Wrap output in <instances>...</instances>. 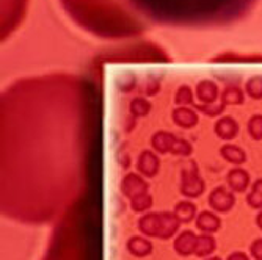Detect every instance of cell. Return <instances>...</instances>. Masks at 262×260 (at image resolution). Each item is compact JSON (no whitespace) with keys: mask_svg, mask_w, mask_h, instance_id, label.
Segmentation results:
<instances>
[{"mask_svg":"<svg viewBox=\"0 0 262 260\" xmlns=\"http://www.w3.org/2000/svg\"><path fill=\"white\" fill-rule=\"evenodd\" d=\"M210 204L213 205V208L226 211V210H229L232 207L234 198L229 193H226L225 190H215V192H213V195L210 196Z\"/></svg>","mask_w":262,"mask_h":260,"instance_id":"1","label":"cell"},{"mask_svg":"<svg viewBox=\"0 0 262 260\" xmlns=\"http://www.w3.org/2000/svg\"><path fill=\"white\" fill-rule=\"evenodd\" d=\"M196 242H198V239L195 237L192 232H185V233H182L181 237L178 239L176 249H178V252L187 255V254H190L192 251L196 249Z\"/></svg>","mask_w":262,"mask_h":260,"instance_id":"2","label":"cell"},{"mask_svg":"<svg viewBox=\"0 0 262 260\" xmlns=\"http://www.w3.org/2000/svg\"><path fill=\"white\" fill-rule=\"evenodd\" d=\"M178 229V220L171 215H162L160 217V227H159V235L162 239L170 237V235L174 233V230Z\"/></svg>","mask_w":262,"mask_h":260,"instance_id":"3","label":"cell"},{"mask_svg":"<svg viewBox=\"0 0 262 260\" xmlns=\"http://www.w3.org/2000/svg\"><path fill=\"white\" fill-rule=\"evenodd\" d=\"M159 227H160V217L157 215H149L143 218L140 223V229L146 232L148 235H159Z\"/></svg>","mask_w":262,"mask_h":260,"instance_id":"4","label":"cell"},{"mask_svg":"<svg viewBox=\"0 0 262 260\" xmlns=\"http://www.w3.org/2000/svg\"><path fill=\"white\" fill-rule=\"evenodd\" d=\"M129 251H130L132 254L138 255V257H143V255L149 254L151 245H149V242L143 240V239H132V240L129 242Z\"/></svg>","mask_w":262,"mask_h":260,"instance_id":"5","label":"cell"},{"mask_svg":"<svg viewBox=\"0 0 262 260\" xmlns=\"http://www.w3.org/2000/svg\"><path fill=\"white\" fill-rule=\"evenodd\" d=\"M220 226V221L210 215V214H203L200 218H198V227L201 230H206V232H213V230H217Z\"/></svg>","mask_w":262,"mask_h":260,"instance_id":"6","label":"cell"},{"mask_svg":"<svg viewBox=\"0 0 262 260\" xmlns=\"http://www.w3.org/2000/svg\"><path fill=\"white\" fill-rule=\"evenodd\" d=\"M124 192H126V195H129V196H132V195H138V193H141L143 190L146 188V185L143 183V182H140L137 177H127V180L124 182Z\"/></svg>","mask_w":262,"mask_h":260,"instance_id":"7","label":"cell"},{"mask_svg":"<svg viewBox=\"0 0 262 260\" xmlns=\"http://www.w3.org/2000/svg\"><path fill=\"white\" fill-rule=\"evenodd\" d=\"M229 183H231V186L234 188V190L242 192L244 188L247 186V183H248V177H247V174H244L241 171H235V173H232L229 176Z\"/></svg>","mask_w":262,"mask_h":260,"instance_id":"8","label":"cell"},{"mask_svg":"<svg viewBox=\"0 0 262 260\" xmlns=\"http://www.w3.org/2000/svg\"><path fill=\"white\" fill-rule=\"evenodd\" d=\"M176 215L179 220L182 221H190L195 215V207L188 202H184V204H179L178 208H176Z\"/></svg>","mask_w":262,"mask_h":260,"instance_id":"9","label":"cell"},{"mask_svg":"<svg viewBox=\"0 0 262 260\" xmlns=\"http://www.w3.org/2000/svg\"><path fill=\"white\" fill-rule=\"evenodd\" d=\"M213 248H215V245H213V240L210 237H200L198 242H196V252L200 255H207L213 251Z\"/></svg>","mask_w":262,"mask_h":260,"instance_id":"10","label":"cell"},{"mask_svg":"<svg viewBox=\"0 0 262 260\" xmlns=\"http://www.w3.org/2000/svg\"><path fill=\"white\" fill-rule=\"evenodd\" d=\"M132 204H134V208L138 210V211L140 210H145V208H148L151 205V198L146 196V195H140V196L134 198Z\"/></svg>","mask_w":262,"mask_h":260,"instance_id":"11","label":"cell"},{"mask_svg":"<svg viewBox=\"0 0 262 260\" xmlns=\"http://www.w3.org/2000/svg\"><path fill=\"white\" fill-rule=\"evenodd\" d=\"M251 251H253V254H254V257H256V258L262 260V240L256 242V243L253 245Z\"/></svg>","mask_w":262,"mask_h":260,"instance_id":"12","label":"cell"},{"mask_svg":"<svg viewBox=\"0 0 262 260\" xmlns=\"http://www.w3.org/2000/svg\"><path fill=\"white\" fill-rule=\"evenodd\" d=\"M229 260H248V258L244 254H234V255L229 257Z\"/></svg>","mask_w":262,"mask_h":260,"instance_id":"13","label":"cell"},{"mask_svg":"<svg viewBox=\"0 0 262 260\" xmlns=\"http://www.w3.org/2000/svg\"><path fill=\"white\" fill-rule=\"evenodd\" d=\"M257 223H259V226H260V227H262V215H260V217H259V220H257Z\"/></svg>","mask_w":262,"mask_h":260,"instance_id":"14","label":"cell"},{"mask_svg":"<svg viewBox=\"0 0 262 260\" xmlns=\"http://www.w3.org/2000/svg\"><path fill=\"white\" fill-rule=\"evenodd\" d=\"M210 260H220V258H210Z\"/></svg>","mask_w":262,"mask_h":260,"instance_id":"15","label":"cell"}]
</instances>
